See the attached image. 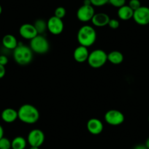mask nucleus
<instances>
[{"label":"nucleus","instance_id":"1","mask_svg":"<svg viewBox=\"0 0 149 149\" xmlns=\"http://www.w3.org/2000/svg\"><path fill=\"white\" fill-rule=\"evenodd\" d=\"M18 119L26 124H34L40 119V112L35 106L31 104H24L18 110Z\"/></svg>","mask_w":149,"mask_h":149},{"label":"nucleus","instance_id":"2","mask_svg":"<svg viewBox=\"0 0 149 149\" xmlns=\"http://www.w3.org/2000/svg\"><path fill=\"white\" fill-rule=\"evenodd\" d=\"M77 40L80 45L88 48L94 45L97 40V31L90 25L82 26L77 34Z\"/></svg>","mask_w":149,"mask_h":149},{"label":"nucleus","instance_id":"3","mask_svg":"<svg viewBox=\"0 0 149 149\" xmlns=\"http://www.w3.org/2000/svg\"><path fill=\"white\" fill-rule=\"evenodd\" d=\"M33 51L29 46L23 43H18L13 50V58L15 62L21 66L29 64L33 60Z\"/></svg>","mask_w":149,"mask_h":149},{"label":"nucleus","instance_id":"4","mask_svg":"<svg viewBox=\"0 0 149 149\" xmlns=\"http://www.w3.org/2000/svg\"><path fill=\"white\" fill-rule=\"evenodd\" d=\"M29 47L34 54H45L49 51L50 44L45 36L42 34H37L30 40Z\"/></svg>","mask_w":149,"mask_h":149},{"label":"nucleus","instance_id":"5","mask_svg":"<svg viewBox=\"0 0 149 149\" xmlns=\"http://www.w3.org/2000/svg\"><path fill=\"white\" fill-rule=\"evenodd\" d=\"M107 61V54L102 49L94 50L88 56L87 62L92 68L98 69L104 66Z\"/></svg>","mask_w":149,"mask_h":149},{"label":"nucleus","instance_id":"6","mask_svg":"<svg viewBox=\"0 0 149 149\" xmlns=\"http://www.w3.org/2000/svg\"><path fill=\"white\" fill-rule=\"evenodd\" d=\"M104 121L107 124L111 126H118L124 123V115L118 110L112 109L106 112L104 114Z\"/></svg>","mask_w":149,"mask_h":149},{"label":"nucleus","instance_id":"7","mask_svg":"<svg viewBox=\"0 0 149 149\" xmlns=\"http://www.w3.org/2000/svg\"><path fill=\"white\" fill-rule=\"evenodd\" d=\"M45 141V134L39 129L31 130L27 136V142L30 146L40 147Z\"/></svg>","mask_w":149,"mask_h":149},{"label":"nucleus","instance_id":"8","mask_svg":"<svg viewBox=\"0 0 149 149\" xmlns=\"http://www.w3.org/2000/svg\"><path fill=\"white\" fill-rule=\"evenodd\" d=\"M133 19L134 22L140 26H146L149 24V8L141 6L134 11Z\"/></svg>","mask_w":149,"mask_h":149},{"label":"nucleus","instance_id":"9","mask_svg":"<svg viewBox=\"0 0 149 149\" xmlns=\"http://www.w3.org/2000/svg\"><path fill=\"white\" fill-rule=\"evenodd\" d=\"M47 27L50 33L54 35H58L64 31V25L62 19L56 16H51L47 21Z\"/></svg>","mask_w":149,"mask_h":149},{"label":"nucleus","instance_id":"10","mask_svg":"<svg viewBox=\"0 0 149 149\" xmlns=\"http://www.w3.org/2000/svg\"><path fill=\"white\" fill-rule=\"evenodd\" d=\"M95 14V10L92 5H84L80 7L77 11V18L81 22L91 21Z\"/></svg>","mask_w":149,"mask_h":149},{"label":"nucleus","instance_id":"11","mask_svg":"<svg viewBox=\"0 0 149 149\" xmlns=\"http://www.w3.org/2000/svg\"><path fill=\"white\" fill-rule=\"evenodd\" d=\"M19 34L21 37L26 40H32L38 34L34 24H24L20 26Z\"/></svg>","mask_w":149,"mask_h":149},{"label":"nucleus","instance_id":"12","mask_svg":"<svg viewBox=\"0 0 149 149\" xmlns=\"http://www.w3.org/2000/svg\"><path fill=\"white\" fill-rule=\"evenodd\" d=\"M86 128L89 133L94 135H97L102 132L104 130L103 123L101 120L96 118H92L87 121Z\"/></svg>","mask_w":149,"mask_h":149},{"label":"nucleus","instance_id":"13","mask_svg":"<svg viewBox=\"0 0 149 149\" xmlns=\"http://www.w3.org/2000/svg\"><path fill=\"white\" fill-rule=\"evenodd\" d=\"M89 54L90 53L87 47L79 45L74 49L73 52V58L77 62L84 63L87 61Z\"/></svg>","mask_w":149,"mask_h":149},{"label":"nucleus","instance_id":"14","mask_svg":"<svg viewBox=\"0 0 149 149\" xmlns=\"http://www.w3.org/2000/svg\"><path fill=\"white\" fill-rule=\"evenodd\" d=\"M1 118H2V121H5V123H8V124H11V123L15 122L18 118V110H15L13 108H11V107L5 108L2 112Z\"/></svg>","mask_w":149,"mask_h":149},{"label":"nucleus","instance_id":"15","mask_svg":"<svg viewBox=\"0 0 149 149\" xmlns=\"http://www.w3.org/2000/svg\"><path fill=\"white\" fill-rule=\"evenodd\" d=\"M110 19V17L107 14L104 13H98L94 14L91 21L94 26L103 27L108 25Z\"/></svg>","mask_w":149,"mask_h":149},{"label":"nucleus","instance_id":"16","mask_svg":"<svg viewBox=\"0 0 149 149\" xmlns=\"http://www.w3.org/2000/svg\"><path fill=\"white\" fill-rule=\"evenodd\" d=\"M2 45L6 49L13 50V51L18 46V43H19L17 40L16 37L10 34H8L4 36L3 38H2Z\"/></svg>","mask_w":149,"mask_h":149},{"label":"nucleus","instance_id":"17","mask_svg":"<svg viewBox=\"0 0 149 149\" xmlns=\"http://www.w3.org/2000/svg\"><path fill=\"white\" fill-rule=\"evenodd\" d=\"M118 16L122 21H129L133 18L134 10L130 8L129 5H124L118 8Z\"/></svg>","mask_w":149,"mask_h":149},{"label":"nucleus","instance_id":"18","mask_svg":"<svg viewBox=\"0 0 149 149\" xmlns=\"http://www.w3.org/2000/svg\"><path fill=\"white\" fill-rule=\"evenodd\" d=\"M124 55L118 51H113L107 54V61L114 65L121 64L124 61Z\"/></svg>","mask_w":149,"mask_h":149},{"label":"nucleus","instance_id":"19","mask_svg":"<svg viewBox=\"0 0 149 149\" xmlns=\"http://www.w3.org/2000/svg\"><path fill=\"white\" fill-rule=\"evenodd\" d=\"M27 145V140L21 136L14 137L11 141L12 149H25Z\"/></svg>","mask_w":149,"mask_h":149},{"label":"nucleus","instance_id":"20","mask_svg":"<svg viewBox=\"0 0 149 149\" xmlns=\"http://www.w3.org/2000/svg\"><path fill=\"white\" fill-rule=\"evenodd\" d=\"M34 27L37 30L38 34H43L45 31L48 30L47 27V21L43 19H37L36 20L34 24Z\"/></svg>","mask_w":149,"mask_h":149},{"label":"nucleus","instance_id":"21","mask_svg":"<svg viewBox=\"0 0 149 149\" xmlns=\"http://www.w3.org/2000/svg\"><path fill=\"white\" fill-rule=\"evenodd\" d=\"M0 149H11V141L8 137L0 139Z\"/></svg>","mask_w":149,"mask_h":149},{"label":"nucleus","instance_id":"22","mask_svg":"<svg viewBox=\"0 0 149 149\" xmlns=\"http://www.w3.org/2000/svg\"><path fill=\"white\" fill-rule=\"evenodd\" d=\"M66 13H67V12H66L65 8H63V7H58L57 8H56L55 11H54V16L62 19L65 17Z\"/></svg>","mask_w":149,"mask_h":149},{"label":"nucleus","instance_id":"23","mask_svg":"<svg viewBox=\"0 0 149 149\" xmlns=\"http://www.w3.org/2000/svg\"><path fill=\"white\" fill-rule=\"evenodd\" d=\"M108 3L114 8H119L125 5L126 0H109Z\"/></svg>","mask_w":149,"mask_h":149},{"label":"nucleus","instance_id":"24","mask_svg":"<svg viewBox=\"0 0 149 149\" xmlns=\"http://www.w3.org/2000/svg\"><path fill=\"white\" fill-rule=\"evenodd\" d=\"M129 6L131 9H132L133 10H136L138 9L139 8L142 6L141 3H140V0H130L129 2Z\"/></svg>","mask_w":149,"mask_h":149},{"label":"nucleus","instance_id":"25","mask_svg":"<svg viewBox=\"0 0 149 149\" xmlns=\"http://www.w3.org/2000/svg\"><path fill=\"white\" fill-rule=\"evenodd\" d=\"M93 7H102L108 4L109 0H90Z\"/></svg>","mask_w":149,"mask_h":149},{"label":"nucleus","instance_id":"26","mask_svg":"<svg viewBox=\"0 0 149 149\" xmlns=\"http://www.w3.org/2000/svg\"><path fill=\"white\" fill-rule=\"evenodd\" d=\"M107 26L112 29H117L120 26V22L117 19L112 18V19H110Z\"/></svg>","mask_w":149,"mask_h":149},{"label":"nucleus","instance_id":"27","mask_svg":"<svg viewBox=\"0 0 149 149\" xmlns=\"http://www.w3.org/2000/svg\"><path fill=\"white\" fill-rule=\"evenodd\" d=\"M8 63V58L5 55H0V64L5 66Z\"/></svg>","mask_w":149,"mask_h":149},{"label":"nucleus","instance_id":"28","mask_svg":"<svg viewBox=\"0 0 149 149\" xmlns=\"http://www.w3.org/2000/svg\"><path fill=\"white\" fill-rule=\"evenodd\" d=\"M6 74V70H5V66L1 65L0 64V79L4 78Z\"/></svg>","mask_w":149,"mask_h":149},{"label":"nucleus","instance_id":"29","mask_svg":"<svg viewBox=\"0 0 149 149\" xmlns=\"http://www.w3.org/2000/svg\"><path fill=\"white\" fill-rule=\"evenodd\" d=\"M133 149H148L147 148H146V146H145V144H139V145H137V146H135L134 147V148Z\"/></svg>","mask_w":149,"mask_h":149},{"label":"nucleus","instance_id":"30","mask_svg":"<svg viewBox=\"0 0 149 149\" xmlns=\"http://www.w3.org/2000/svg\"><path fill=\"white\" fill-rule=\"evenodd\" d=\"M4 137V129L0 124V139Z\"/></svg>","mask_w":149,"mask_h":149},{"label":"nucleus","instance_id":"31","mask_svg":"<svg viewBox=\"0 0 149 149\" xmlns=\"http://www.w3.org/2000/svg\"><path fill=\"white\" fill-rule=\"evenodd\" d=\"M84 5H91V1L90 0H84Z\"/></svg>","mask_w":149,"mask_h":149},{"label":"nucleus","instance_id":"32","mask_svg":"<svg viewBox=\"0 0 149 149\" xmlns=\"http://www.w3.org/2000/svg\"><path fill=\"white\" fill-rule=\"evenodd\" d=\"M145 146H146L148 149H149V137L147 138V140H146V143H145Z\"/></svg>","mask_w":149,"mask_h":149},{"label":"nucleus","instance_id":"33","mask_svg":"<svg viewBox=\"0 0 149 149\" xmlns=\"http://www.w3.org/2000/svg\"><path fill=\"white\" fill-rule=\"evenodd\" d=\"M29 149H40V147H34V146H30Z\"/></svg>","mask_w":149,"mask_h":149},{"label":"nucleus","instance_id":"34","mask_svg":"<svg viewBox=\"0 0 149 149\" xmlns=\"http://www.w3.org/2000/svg\"><path fill=\"white\" fill-rule=\"evenodd\" d=\"M2 6H1V5H0V15L2 14Z\"/></svg>","mask_w":149,"mask_h":149},{"label":"nucleus","instance_id":"35","mask_svg":"<svg viewBox=\"0 0 149 149\" xmlns=\"http://www.w3.org/2000/svg\"><path fill=\"white\" fill-rule=\"evenodd\" d=\"M148 122H149V116H148Z\"/></svg>","mask_w":149,"mask_h":149}]
</instances>
